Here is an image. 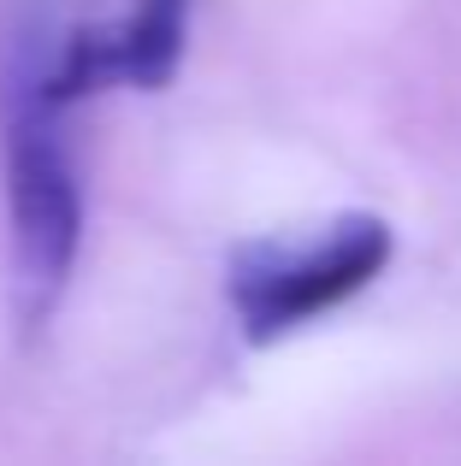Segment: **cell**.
Instances as JSON below:
<instances>
[{
    "label": "cell",
    "mask_w": 461,
    "mask_h": 466,
    "mask_svg": "<svg viewBox=\"0 0 461 466\" xmlns=\"http://www.w3.org/2000/svg\"><path fill=\"white\" fill-rule=\"evenodd\" d=\"M6 201L24 319H42L66 289L83 242V189L59 142V106L42 83V66H24L6 89Z\"/></svg>",
    "instance_id": "obj_1"
},
{
    "label": "cell",
    "mask_w": 461,
    "mask_h": 466,
    "mask_svg": "<svg viewBox=\"0 0 461 466\" xmlns=\"http://www.w3.org/2000/svg\"><path fill=\"white\" fill-rule=\"evenodd\" d=\"M391 254L396 230L379 213H343L320 237H272L237 248L225 289L249 342H278L343 301H355L391 266Z\"/></svg>",
    "instance_id": "obj_2"
},
{
    "label": "cell",
    "mask_w": 461,
    "mask_h": 466,
    "mask_svg": "<svg viewBox=\"0 0 461 466\" xmlns=\"http://www.w3.org/2000/svg\"><path fill=\"white\" fill-rule=\"evenodd\" d=\"M190 35V0H142L125 24H107V59L113 83L130 89H166L178 77Z\"/></svg>",
    "instance_id": "obj_3"
}]
</instances>
